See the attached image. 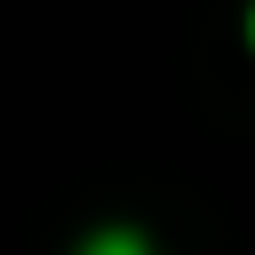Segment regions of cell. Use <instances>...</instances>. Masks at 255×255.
<instances>
[{
	"mask_svg": "<svg viewBox=\"0 0 255 255\" xmlns=\"http://www.w3.org/2000/svg\"><path fill=\"white\" fill-rule=\"evenodd\" d=\"M88 255H143V239H128V231H104V239H96Z\"/></svg>",
	"mask_w": 255,
	"mask_h": 255,
	"instance_id": "1",
	"label": "cell"
}]
</instances>
